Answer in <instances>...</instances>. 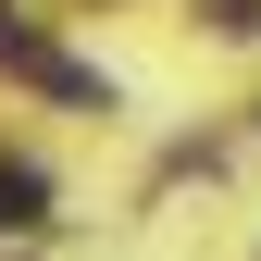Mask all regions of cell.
<instances>
[{
  "mask_svg": "<svg viewBox=\"0 0 261 261\" xmlns=\"http://www.w3.org/2000/svg\"><path fill=\"white\" fill-rule=\"evenodd\" d=\"M0 224H50V174L38 162H0Z\"/></svg>",
  "mask_w": 261,
  "mask_h": 261,
  "instance_id": "1",
  "label": "cell"
},
{
  "mask_svg": "<svg viewBox=\"0 0 261 261\" xmlns=\"http://www.w3.org/2000/svg\"><path fill=\"white\" fill-rule=\"evenodd\" d=\"M0 62H13V75H38V87L62 75V50H50V38H38V25H25V13H0Z\"/></svg>",
  "mask_w": 261,
  "mask_h": 261,
  "instance_id": "2",
  "label": "cell"
},
{
  "mask_svg": "<svg viewBox=\"0 0 261 261\" xmlns=\"http://www.w3.org/2000/svg\"><path fill=\"white\" fill-rule=\"evenodd\" d=\"M199 13H212V25H261V0H199Z\"/></svg>",
  "mask_w": 261,
  "mask_h": 261,
  "instance_id": "3",
  "label": "cell"
}]
</instances>
